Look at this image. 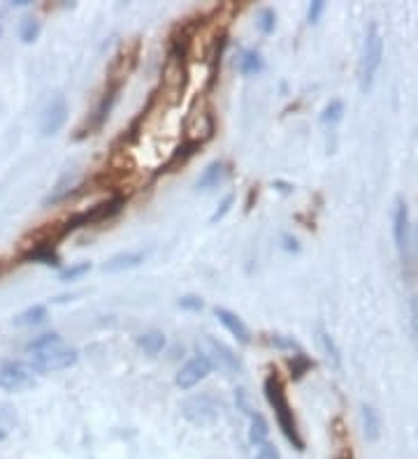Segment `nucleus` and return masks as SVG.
<instances>
[{
    "instance_id": "f257e3e1",
    "label": "nucleus",
    "mask_w": 418,
    "mask_h": 459,
    "mask_svg": "<svg viewBox=\"0 0 418 459\" xmlns=\"http://www.w3.org/2000/svg\"><path fill=\"white\" fill-rule=\"evenodd\" d=\"M265 399H267V404L272 406L281 434L286 436V441H288L293 448L303 453V450H305V438H303V434H300V429H298V420H295V413H293V408H290L288 395H286V385H283V378H281L277 371H272L265 378Z\"/></svg>"
},
{
    "instance_id": "f03ea898",
    "label": "nucleus",
    "mask_w": 418,
    "mask_h": 459,
    "mask_svg": "<svg viewBox=\"0 0 418 459\" xmlns=\"http://www.w3.org/2000/svg\"><path fill=\"white\" fill-rule=\"evenodd\" d=\"M125 207V197L121 193H116L112 197L103 199L94 207L84 209L79 214H72L70 219L65 221H58V228H61V237L65 239L68 235H72L74 230H81V228H91V225H98V223H105V221H112L114 216H119Z\"/></svg>"
},
{
    "instance_id": "7ed1b4c3",
    "label": "nucleus",
    "mask_w": 418,
    "mask_h": 459,
    "mask_svg": "<svg viewBox=\"0 0 418 459\" xmlns=\"http://www.w3.org/2000/svg\"><path fill=\"white\" fill-rule=\"evenodd\" d=\"M381 58H383V35H381L379 26L372 23V26L367 28L361 65H358V81H361L363 93H370L372 91L376 70H379V65H381Z\"/></svg>"
},
{
    "instance_id": "20e7f679",
    "label": "nucleus",
    "mask_w": 418,
    "mask_h": 459,
    "mask_svg": "<svg viewBox=\"0 0 418 459\" xmlns=\"http://www.w3.org/2000/svg\"><path fill=\"white\" fill-rule=\"evenodd\" d=\"M183 141H188V144H196L198 149L207 144L209 139L214 137V116H212V110L196 100L193 107L188 110V116L186 121H183Z\"/></svg>"
},
{
    "instance_id": "39448f33",
    "label": "nucleus",
    "mask_w": 418,
    "mask_h": 459,
    "mask_svg": "<svg viewBox=\"0 0 418 459\" xmlns=\"http://www.w3.org/2000/svg\"><path fill=\"white\" fill-rule=\"evenodd\" d=\"M183 88H186V58L181 54L170 52L163 65V79H161V98L170 105H177L181 100Z\"/></svg>"
},
{
    "instance_id": "423d86ee",
    "label": "nucleus",
    "mask_w": 418,
    "mask_h": 459,
    "mask_svg": "<svg viewBox=\"0 0 418 459\" xmlns=\"http://www.w3.org/2000/svg\"><path fill=\"white\" fill-rule=\"evenodd\" d=\"M392 235H395V246L402 265H414V235L412 223H409V209L402 197L395 202V214H392Z\"/></svg>"
},
{
    "instance_id": "0eeeda50",
    "label": "nucleus",
    "mask_w": 418,
    "mask_h": 459,
    "mask_svg": "<svg viewBox=\"0 0 418 459\" xmlns=\"http://www.w3.org/2000/svg\"><path fill=\"white\" fill-rule=\"evenodd\" d=\"M200 353H203L205 360L212 364V369L216 366L219 371H225V373H239L242 371V362L239 357L232 353V350L221 344V341H216L212 337H203L200 339Z\"/></svg>"
},
{
    "instance_id": "6e6552de",
    "label": "nucleus",
    "mask_w": 418,
    "mask_h": 459,
    "mask_svg": "<svg viewBox=\"0 0 418 459\" xmlns=\"http://www.w3.org/2000/svg\"><path fill=\"white\" fill-rule=\"evenodd\" d=\"M119 91H121V83H112V81H107L105 93L100 95L98 105H96V110L89 114L86 125H84V128H79L77 139H84V137H89V135H96V132L107 123V119H110V114H112V110H114L116 98H119Z\"/></svg>"
},
{
    "instance_id": "1a4fd4ad",
    "label": "nucleus",
    "mask_w": 418,
    "mask_h": 459,
    "mask_svg": "<svg viewBox=\"0 0 418 459\" xmlns=\"http://www.w3.org/2000/svg\"><path fill=\"white\" fill-rule=\"evenodd\" d=\"M79 360V353L74 348H68L65 344L56 346L47 353L33 355V371L35 373H56L63 369H70V366Z\"/></svg>"
},
{
    "instance_id": "9d476101",
    "label": "nucleus",
    "mask_w": 418,
    "mask_h": 459,
    "mask_svg": "<svg viewBox=\"0 0 418 459\" xmlns=\"http://www.w3.org/2000/svg\"><path fill=\"white\" fill-rule=\"evenodd\" d=\"M35 385V371L30 364L7 362L0 366V390L5 392H23Z\"/></svg>"
},
{
    "instance_id": "9b49d317",
    "label": "nucleus",
    "mask_w": 418,
    "mask_h": 459,
    "mask_svg": "<svg viewBox=\"0 0 418 459\" xmlns=\"http://www.w3.org/2000/svg\"><path fill=\"white\" fill-rule=\"evenodd\" d=\"M65 121H68V103H65L63 95H56L49 100V105L45 107V112H42L40 132L45 137L56 135V132L65 125Z\"/></svg>"
},
{
    "instance_id": "f8f14e48",
    "label": "nucleus",
    "mask_w": 418,
    "mask_h": 459,
    "mask_svg": "<svg viewBox=\"0 0 418 459\" xmlns=\"http://www.w3.org/2000/svg\"><path fill=\"white\" fill-rule=\"evenodd\" d=\"M209 373H212V364H209L203 355H198V357H193V360H188L177 371L174 383H177V388H181V390H191V388H196L198 383H203Z\"/></svg>"
},
{
    "instance_id": "ddd939ff",
    "label": "nucleus",
    "mask_w": 418,
    "mask_h": 459,
    "mask_svg": "<svg viewBox=\"0 0 418 459\" xmlns=\"http://www.w3.org/2000/svg\"><path fill=\"white\" fill-rule=\"evenodd\" d=\"M181 413L193 424H209L219 417V406L203 395V397H193V399H188V402H183Z\"/></svg>"
},
{
    "instance_id": "4468645a",
    "label": "nucleus",
    "mask_w": 418,
    "mask_h": 459,
    "mask_svg": "<svg viewBox=\"0 0 418 459\" xmlns=\"http://www.w3.org/2000/svg\"><path fill=\"white\" fill-rule=\"evenodd\" d=\"M149 253L152 250H145V248H140V250H125V253H116L114 257H110L105 265H103V272L107 274H121V272H128V269H135V267H140L142 262L147 260Z\"/></svg>"
},
{
    "instance_id": "2eb2a0df",
    "label": "nucleus",
    "mask_w": 418,
    "mask_h": 459,
    "mask_svg": "<svg viewBox=\"0 0 418 459\" xmlns=\"http://www.w3.org/2000/svg\"><path fill=\"white\" fill-rule=\"evenodd\" d=\"M214 313H216V318H219V323L239 341V344H251V332L237 313H232L230 308H223V306H216Z\"/></svg>"
},
{
    "instance_id": "dca6fc26",
    "label": "nucleus",
    "mask_w": 418,
    "mask_h": 459,
    "mask_svg": "<svg viewBox=\"0 0 418 459\" xmlns=\"http://www.w3.org/2000/svg\"><path fill=\"white\" fill-rule=\"evenodd\" d=\"M225 177H228V165L221 163V161H214L203 170L200 179L196 181V188L198 190H212V188L219 186Z\"/></svg>"
},
{
    "instance_id": "f3484780",
    "label": "nucleus",
    "mask_w": 418,
    "mask_h": 459,
    "mask_svg": "<svg viewBox=\"0 0 418 459\" xmlns=\"http://www.w3.org/2000/svg\"><path fill=\"white\" fill-rule=\"evenodd\" d=\"M361 417H363V434H365V438L370 441V443L379 441V436H381V415H379V411H376V408L370 406V404H363Z\"/></svg>"
},
{
    "instance_id": "a211bd4d",
    "label": "nucleus",
    "mask_w": 418,
    "mask_h": 459,
    "mask_svg": "<svg viewBox=\"0 0 418 459\" xmlns=\"http://www.w3.org/2000/svg\"><path fill=\"white\" fill-rule=\"evenodd\" d=\"M23 260L26 262H40L45 267H58L61 265V257H58L54 246H28V250L23 253Z\"/></svg>"
},
{
    "instance_id": "6ab92c4d",
    "label": "nucleus",
    "mask_w": 418,
    "mask_h": 459,
    "mask_svg": "<svg viewBox=\"0 0 418 459\" xmlns=\"http://www.w3.org/2000/svg\"><path fill=\"white\" fill-rule=\"evenodd\" d=\"M265 68L263 56L256 52V49H244L237 58V70L244 74V77H254V74H261Z\"/></svg>"
},
{
    "instance_id": "aec40b11",
    "label": "nucleus",
    "mask_w": 418,
    "mask_h": 459,
    "mask_svg": "<svg viewBox=\"0 0 418 459\" xmlns=\"http://www.w3.org/2000/svg\"><path fill=\"white\" fill-rule=\"evenodd\" d=\"M196 153H198V146H196V144H188V141H181V146H177V149H174V151H172L170 161H167V165H165V170H163V172H174V170H179V167L186 165Z\"/></svg>"
},
{
    "instance_id": "412c9836",
    "label": "nucleus",
    "mask_w": 418,
    "mask_h": 459,
    "mask_svg": "<svg viewBox=\"0 0 418 459\" xmlns=\"http://www.w3.org/2000/svg\"><path fill=\"white\" fill-rule=\"evenodd\" d=\"M137 346L145 350L149 357H154V355H158L165 348V334L158 332V330L140 334V337H137Z\"/></svg>"
},
{
    "instance_id": "4be33fe9",
    "label": "nucleus",
    "mask_w": 418,
    "mask_h": 459,
    "mask_svg": "<svg viewBox=\"0 0 418 459\" xmlns=\"http://www.w3.org/2000/svg\"><path fill=\"white\" fill-rule=\"evenodd\" d=\"M267 436H270V427H267V420L261 413L251 415V427H249V441L251 446L261 448L263 443H267Z\"/></svg>"
},
{
    "instance_id": "5701e85b",
    "label": "nucleus",
    "mask_w": 418,
    "mask_h": 459,
    "mask_svg": "<svg viewBox=\"0 0 418 459\" xmlns=\"http://www.w3.org/2000/svg\"><path fill=\"white\" fill-rule=\"evenodd\" d=\"M61 344H63L61 334H56V332H47V334H42V337L28 341L26 350H28L30 355H40V353H47V350H52V348L61 346Z\"/></svg>"
},
{
    "instance_id": "b1692460",
    "label": "nucleus",
    "mask_w": 418,
    "mask_h": 459,
    "mask_svg": "<svg viewBox=\"0 0 418 459\" xmlns=\"http://www.w3.org/2000/svg\"><path fill=\"white\" fill-rule=\"evenodd\" d=\"M286 364H288V371H290V378H293V380H300L309 369H314V362L309 360V357L303 353V350H298L295 355L288 357Z\"/></svg>"
},
{
    "instance_id": "393cba45",
    "label": "nucleus",
    "mask_w": 418,
    "mask_h": 459,
    "mask_svg": "<svg viewBox=\"0 0 418 459\" xmlns=\"http://www.w3.org/2000/svg\"><path fill=\"white\" fill-rule=\"evenodd\" d=\"M47 320V306H42V304H35V306H30L26 308L23 313H19L14 318V325H21V327H28V325H40V323H45Z\"/></svg>"
},
{
    "instance_id": "a878e982",
    "label": "nucleus",
    "mask_w": 418,
    "mask_h": 459,
    "mask_svg": "<svg viewBox=\"0 0 418 459\" xmlns=\"http://www.w3.org/2000/svg\"><path fill=\"white\" fill-rule=\"evenodd\" d=\"M72 183H74V172H65L63 177H61V181L56 183L54 193L45 199V204H47V207H49V204H56V202H61V199L68 197V195L72 193V188H70Z\"/></svg>"
},
{
    "instance_id": "bb28decb",
    "label": "nucleus",
    "mask_w": 418,
    "mask_h": 459,
    "mask_svg": "<svg viewBox=\"0 0 418 459\" xmlns=\"http://www.w3.org/2000/svg\"><path fill=\"white\" fill-rule=\"evenodd\" d=\"M341 116H344V103H341V100H330V103L325 105V110L321 112V123L334 125L341 121Z\"/></svg>"
},
{
    "instance_id": "cd10ccee",
    "label": "nucleus",
    "mask_w": 418,
    "mask_h": 459,
    "mask_svg": "<svg viewBox=\"0 0 418 459\" xmlns=\"http://www.w3.org/2000/svg\"><path fill=\"white\" fill-rule=\"evenodd\" d=\"M256 26H258V30L263 33V35H270V33L274 30V26H277V14H274V10H270V7L258 10Z\"/></svg>"
},
{
    "instance_id": "c85d7f7f",
    "label": "nucleus",
    "mask_w": 418,
    "mask_h": 459,
    "mask_svg": "<svg viewBox=\"0 0 418 459\" xmlns=\"http://www.w3.org/2000/svg\"><path fill=\"white\" fill-rule=\"evenodd\" d=\"M40 30H42V23L38 19H23L21 28H19V37H21L23 45H33V42L38 40Z\"/></svg>"
},
{
    "instance_id": "c756f323",
    "label": "nucleus",
    "mask_w": 418,
    "mask_h": 459,
    "mask_svg": "<svg viewBox=\"0 0 418 459\" xmlns=\"http://www.w3.org/2000/svg\"><path fill=\"white\" fill-rule=\"evenodd\" d=\"M16 427V413L10 406H0V441L10 436V431Z\"/></svg>"
},
{
    "instance_id": "7c9ffc66",
    "label": "nucleus",
    "mask_w": 418,
    "mask_h": 459,
    "mask_svg": "<svg viewBox=\"0 0 418 459\" xmlns=\"http://www.w3.org/2000/svg\"><path fill=\"white\" fill-rule=\"evenodd\" d=\"M319 339H321V344H323V350H325V353H328V357L334 362V366H339V364H341V355H339V348L334 346L332 337H330L328 332L319 330Z\"/></svg>"
},
{
    "instance_id": "2f4dec72",
    "label": "nucleus",
    "mask_w": 418,
    "mask_h": 459,
    "mask_svg": "<svg viewBox=\"0 0 418 459\" xmlns=\"http://www.w3.org/2000/svg\"><path fill=\"white\" fill-rule=\"evenodd\" d=\"M91 272V262H77V265H70L68 269H61V281H77L81 279L84 274Z\"/></svg>"
},
{
    "instance_id": "473e14b6",
    "label": "nucleus",
    "mask_w": 418,
    "mask_h": 459,
    "mask_svg": "<svg viewBox=\"0 0 418 459\" xmlns=\"http://www.w3.org/2000/svg\"><path fill=\"white\" fill-rule=\"evenodd\" d=\"M232 202H235V197H232V195H225V197H223V202L219 204V209H216V211L212 214V219H209V223L214 225V223L223 221L225 216H228V211H230V209H232Z\"/></svg>"
},
{
    "instance_id": "72a5a7b5",
    "label": "nucleus",
    "mask_w": 418,
    "mask_h": 459,
    "mask_svg": "<svg viewBox=\"0 0 418 459\" xmlns=\"http://www.w3.org/2000/svg\"><path fill=\"white\" fill-rule=\"evenodd\" d=\"M323 12H325V3H323V0H314V3L309 5V10H307V21L309 23H319Z\"/></svg>"
},
{
    "instance_id": "f704fd0d",
    "label": "nucleus",
    "mask_w": 418,
    "mask_h": 459,
    "mask_svg": "<svg viewBox=\"0 0 418 459\" xmlns=\"http://www.w3.org/2000/svg\"><path fill=\"white\" fill-rule=\"evenodd\" d=\"M179 306L183 308V311H200V308L205 306V302L198 295H186V297L179 299Z\"/></svg>"
},
{
    "instance_id": "c9c22d12",
    "label": "nucleus",
    "mask_w": 418,
    "mask_h": 459,
    "mask_svg": "<svg viewBox=\"0 0 418 459\" xmlns=\"http://www.w3.org/2000/svg\"><path fill=\"white\" fill-rule=\"evenodd\" d=\"M267 341H270L272 346L283 348V350H300L295 341H293V339H286V337H281V334H272V337L267 339Z\"/></svg>"
},
{
    "instance_id": "e433bc0d",
    "label": "nucleus",
    "mask_w": 418,
    "mask_h": 459,
    "mask_svg": "<svg viewBox=\"0 0 418 459\" xmlns=\"http://www.w3.org/2000/svg\"><path fill=\"white\" fill-rule=\"evenodd\" d=\"M256 459H281V455H279V450L274 448L272 443H263L261 448H258Z\"/></svg>"
},
{
    "instance_id": "4c0bfd02",
    "label": "nucleus",
    "mask_w": 418,
    "mask_h": 459,
    "mask_svg": "<svg viewBox=\"0 0 418 459\" xmlns=\"http://www.w3.org/2000/svg\"><path fill=\"white\" fill-rule=\"evenodd\" d=\"M412 330L418 339V297H412Z\"/></svg>"
},
{
    "instance_id": "58836bf2",
    "label": "nucleus",
    "mask_w": 418,
    "mask_h": 459,
    "mask_svg": "<svg viewBox=\"0 0 418 459\" xmlns=\"http://www.w3.org/2000/svg\"><path fill=\"white\" fill-rule=\"evenodd\" d=\"M274 186H279V188L283 190V193H293V186H288V183H281V181H277V183H274Z\"/></svg>"
},
{
    "instance_id": "ea45409f",
    "label": "nucleus",
    "mask_w": 418,
    "mask_h": 459,
    "mask_svg": "<svg viewBox=\"0 0 418 459\" xmlns=\"http://www.w3.org/2000/svg\"><path fill=\"white\" fill-rule=\"evenodd\" d=\"M0 277H3V265H0Z\"/></svg>"
}]
</instances>
